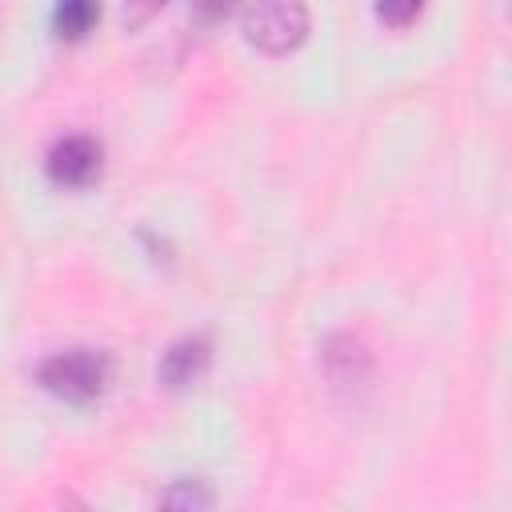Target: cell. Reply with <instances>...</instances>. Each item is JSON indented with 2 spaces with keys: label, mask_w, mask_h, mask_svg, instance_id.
Returning a JSON list of instances; mask_svg holds the SVG:
<instances>
[{
  "label": "cell",
  "mask_w": 512,
  "mask_h": 512,
  "mask_svg": "<svg viewBox=\"0 0 512 512\" xmlns=\"http://www.w3.org/2000/svg\"><path fill=\"white\" fill-rule=\"evenodd\" d=\"M164 508H208L212 504V488L204 480H180L176 488H168L160 496Z\"/></svg>",
  "instance_id": "6"
},
{
  "label": "cell",
  "mask_w": 512,
  "mask_h": 512,
  "mask_svg": "<svg viewBox=\"0 0 512 512\" xmlns=\"http://www.w3.org/2000/svg\"><path fill=\"white\" fill-rule=\"evenodd\" d=\"M244 40L264 56H288L308 36V4L304 0H252L240 20Z\"/></svg>",
  "instance_id": "2"
},
{
  "label": "cell",
  "mask_w": 512,
  "mask_h": 512,
  "mask_svg": "<svg viewBox=\"0 0 512 512\" xmlns=\"http://www.w3.org/2000/svg\"><path fill=\"white\" fill-rule=\"evenodd\" d=\"M208 364H212V344H208V336H180V340H172L168 352L160 356L156 376H160L164 388L180 392V388H192V384L208 372Z\"/></svg>",
  "instance_id": "4"
},
{
  "label": "cell",
  "mask_w": 512,
  "mask_h": 512,
  "mask_svg": "<svg viewBox=\"0 0 512 512\" xmlns=\"http://www.w3.org/2000/svg\"><path fill=\"white\" fill-rule=\"evenodd\" d=\"M104 168V144L96 136H64L48 152V176L60 188H88L100 180Z\"/></svg>",
  "instance_id": "3"
},
{
  "label": "cell",
  "mask_w": 512,
  "mask_h": 512,
  "mask_svg": "<svg viewBox=\"0 0 512 512\" xmlns=\"http://www.w3.org/2000/svg\"><path fill=\"white\" fill-rule=\"evenodd\" d=\"M36 380L44 384V392L68 400V404H88L96 396H104L108 380H112V360L100 348H68V352H52L40 368Z\"/></svg>",
  "instance_id": "1"
},
{
  "label": "cell",
  "mask_w": 512,
  "mask_h": 512,
  "mask_svg": "<svg viewBox=\"0 0 512 512\" xmlns=\"http://www.w3.org/2000/svg\"><path fill=\"white\" fill-rule=\"evenodd\" d=\"M164 4H168V0H124V20H128V28L148 24Z\"/></svg>",
  "instance_id": "8"
},
{
  "label": "cell",
  "mask_w": 512,
  "mask_h": 512,
  "mask_svg": "<svg viewBox=\"0 0 512 512\" xmlns=\"http://www.w3.org/2000/svg\"><path fill=\"white\" fill-rule=\"evenodd\" d=\"M236 8V0H192V12L200 20H224Z\"/></svg>",
  "instance_id": "9"
},
{
  "label": "cell",
  "mask_w": 512,
  "mask_h": 512,
  "mask_svg": "<svg viewBox=\"0 0 512 512\" xmlns=\"http://www.w3.org/2000/svg\"><path fill=\"white\" fill-rule=\"evenodd\" d=\"M424 0H376V20L388 28H408L420 16Z\"/></svg>",
  "instance_id": "7"
},
{
  "label": "cell",
  "mask_w": 512,
  "mask_h": 512,
  "mask_svg": "<svg viewBox=\"0 0 512 512\" xmlns=\"http://www.w3.org/2000/svg\"><path fill=\"white\" fill-rule=\"evenodd\" d=\"M100 20V0H56L52 32L60 40H84Z\"/></svg>",
  "instance_id": "5"
}]
</instances>
